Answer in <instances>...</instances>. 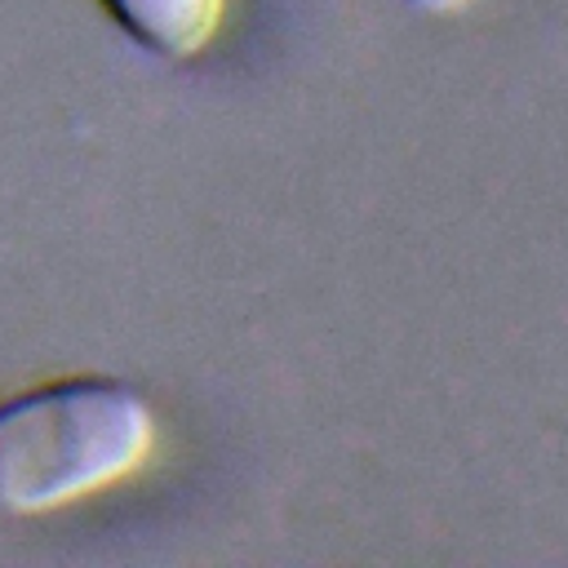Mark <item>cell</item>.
<instances>
[{
  "label": "cell",
  "instance_id": "cell-2",
  "mask_svg": "<svg viewBox=\"0 0 568 568\" xmlns=\"http://www.w3.org/2000/svg\"><path fill=\"white\" fill-rule=\"evenodd\" d=\"M111 22L155 58H195L213 44L226 0H98Z\"/></svg>",
  "mask_w": 568,
  "mask_h": 568
},
{
  "label": "cell",
  "instance_id": "cell-3",
  "mask_svg": "<svg viewBox=\"0 0 568 568\" xmlns=\"http://www.w3.org/2000/svg\"><path fill=\"white\" fill-rule=\"evenodd\" d=\"M417 9H430V13H448V9H462L466 0H413Z\"/></svg>",
  "mask_w": 568,
  "mask_h": 568
},
{
  "label": "cell",
  "instance_id": "cell-1",
  "mask_svg": "<svg viewBox=\"0 0 568 568\" xmlns=\"http://www.w3.org/2000/svg\"><path fill=\"white\" fill-rule=\"evenodd\" d=\"M155 448L151 404L115 377H58L0 399V510L44 515L84 501Z\"/></svg>",
  "mask_w": 568,
  "mask_h": 568
}]
</instances>
